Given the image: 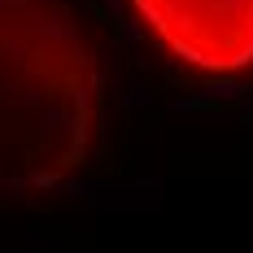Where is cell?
Returning <instances> with one entry per match:
<instances>
[{
	"label": "cell",
	"instance_id": "7a4b0ae2",
	"mask_svg": "<svg viewBox=\"0 0 253 253\" xmlns=\"http://www.w3.org/2000/svg\"><path fill=\"white\" fill-rule=\"evenodd\" d=\"M140 22L175 61L205 75L253 66V0H131Z\"/></svg>",
	"mask_w": 253,
	"mask_h": 253
},
{
	"label": "cell",
	"instance_id": "6da1fadb",
	"mask_svg": "<svg viewBox=\"0 0 253 253\" xmlns=\"http://www.w3.org/2000/svg\"><path fill=\"white\" fill-rule=\"evenodd\" d=\"M101 44L75 0H0V197H35L87 162Z\"/></svg>",
	"mask_w": 253,
	"mask_h": 253
}]
</instances>
